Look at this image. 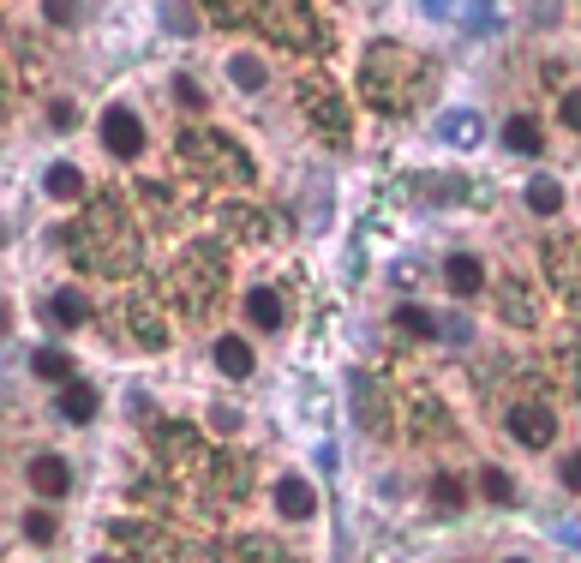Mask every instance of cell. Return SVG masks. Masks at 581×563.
<instances>
[{"mask_svg": "<svg viewBox=\"0 0 581 563\" xmlns=\"http://www.w3.org/2000/svg\"><path fill=\"white\" fill-rule=\"evenodd\" d=\"M396 324H402L408 336H420V342H426V336H438V318H432V312H420V306H402V312H396Z\"/></svg>", "mask_w": 581, "mask_h": 563, "instance_id": "17", "label": "cell"}, {"mask_svg": "<svg viewBox=\"0 0 581 563\" xmlns=\"http://www.w3.org/2000/svg\"><path fill=\"white\" fill-rule=\"evenodd\" d=\"M246 318H252L258 330H276V324H282V294H276V288H252V294H246Z\"/></svg>", "mask_w": 581, "mask_h": 563, "instance_id": "8", "label": "cell"}, {"mask_svg": "<svg viewBox=\"0 0 581 563\" xmlns=\"http://www.w3.org/2000/svg\"><path fill=\"white\" fill-rule=\"evenodd\" d=\"M96 563H114V558H96Z\"/></svg>", "mask_w": 581, "mask_h": 563, "instance_id": "25", "label": "cell"}, {"mask_svg": "<svg viewBox=\"0 0 581 563\" xmlns=\"http://www.w3.org/2000/svg\"><path fill=\"white\" fill-rule=\"evenodd\" d=\"M54 324H66V330H78L84 318H90V306H84V294L78 288H60V294H48V306H42Z\"/></svg>", "mask_w": 581, "mask_h": 563, "instance_id": "7", "label": "cell"}, {"mask_svg": "<svg viewBox=\"0 0 581 563\" xmlns=\"http://www.w3.org/2000/svg\"><path fill=\"white\" fill-rule=\"evenodd\" d=\"M480 492H486L492 504H510V498H516V480H510L504 468H486V474H480Z\"/></svg>", "mask_w": 581, "mask_h": 563, "instance_id": "18", "label": "cell"}, {"mask_svg": "<svg viewBox=\"0 0 581 563\" xmlns=\"http://www.w3.org/2000/svg\"><path fill=\"white\" fill-rule=\"evenodd\" d=\"M510 432H516V444H528V450H540V444H552V432H558V420H552V408H540V402H522V408L510 414Z\"/></svg>", "mask_w": 581, "mask_h": 563, "instance_id": "3", "label": "cell"}, {"mask_svg": "<svg viewBox=\"0 0 581 563\" xmlns=\"http://www.w3.org/2000/svg\"><path fill=\"white\" fill-rule=\"evenodd\" d=\"M30 372L48 378V384H66V378H72V360H66L60 348H36V354H30Z\"/></svg>", "mask_w": 581, "mask_h": 563, "instance_id": "11", "label": "cell"}, {"mask_svg": "<svg viewBox=\"0 0 581 563\" xmlns=\"http://www.w3.org/2000/svg\"><path fill=\"white\" fill-rule=\"evenodd\" d=\"M24 534H30L36 546H48V540H54V510H30V516H24Z\"/></svg>", "mask_w": 581, "mask_h": 563, "instance_id": "19", "label": "cell"}, {"mask_svg": "<svg viewBox=\"0 0 581 563\" xmlns=\"http://www.w3.org/2000/svg\"><path fill=\"white\" fill-rule=\"evenodd\" d=\"M474 126H480L474 114H450V120H444V132H450V144H474Z\"/></svg>", "mask_w": 581, "mask_h": 563, "instance_id": "20", "label": "cell"}, {"mask_svg": "<svg viewBox=\"0 0 581 563\" xmlns=\"http://www.w3.org/2000/svg\"><path fill=\"white\" fill-rule=\"evenodd\" d=\"M60 414H66L72 426H84V420L96 414V390H90V384H66V396H60Z\"/></svg>", "mask_w": 581, "mask_h": 563, "instance_id": "12", "label": "cell"}, {"mask_svg": "<svg viewBox=\"0 0 581 563\" xmlns=\"http://www.w3.org/2000/svg\"><path fill=\"white\" fill-rule=\"evenodd\" d=\"M564 486H570V492H581V456H570V462H564Z\"/></svg>", "mask_w": 581, "mask_h": 563, "instance_id": "24", "label": "cell"}, {"mask_svg": "<svg viewBox=\"0 0 581 563\" xmlns=\"http://www.w3.org/2000/svg\"><path fill=\"white\" fill-rule=\"evenodd\" d=\"M30 486H36L42 498H60V492L72 486V468H66L60 456H36V462H30Z\"/></svg>", "mask_w": 581, "mask_h": 563, "instance_id": "6", "label": "cell"}, {"mask_svg": "<svg viewBox=\"0 0 581 563\" xmlns=\"http://www.w3.org/2000/svg\"><path fill=\"white\" fill-rule=\"evenodd\" d=\"M510 563H522V558H510Z\"/></svg>", "mask_w": 581, "mask_h": 563, "instance_id": "26", "label": "cell"}, {"mask_svg": "<svg viewBox=\"0 0 581 563\" xmlns=\"http://www.w3.org/2000/svg\"><path fill=\"white\" fill-rule=\"evenodd\" d=\"M558 114H564V126H576L581 132V90H570V96L558 102Z\"/></svg>", "mask_w": 581, "mask_h": 563, "instance_id": "23", "label": "cell"}, {"mask_svg": "<svg viewBox=\"0 0 581 563\" xmlns=\"http://www.w3.org/2000/svg\"><path fill=\"white\" fill-rule=\"evenodd\" d=\"M444 282H450V294H456V300H474V294L486 288V264H480V258H468V252H456V258L444 264Z\"/></svg>", "mask_w": 581, "mask_h": 563, "instance_id": "4", "label": "cell"}, {"mask_svg": "<svg viewBox=\"0 0 581 563\" xmlns=\"http://www.w3.org/2000/svg\"><path fill=\"white\" fill-rule=\"evenodd\" d=\"M504 144H510L516 156H540V144H546V138H540V126H534V114H516V120L504 126Z\"/></svg>", "mask_w": 581, "mask_h": 563, "instance_id": "9", "label": "cell"}, {"mask_svg": "<svg viewBox=\"0 0 581 563\" xmlns=\"http://www.w3.org/2000/svg\"><path fill=\"white\" fill-rule=\"evenodd\" d=\"M276 510H282L288 522H306V516L318 510V492H312L306 480H294V474H288V480L276 486Z\"/></svg>", "mask_w": 581, "mask_h": 563, "instance_id": "5", "label": "cell"}, {"mask_svg": "<svg viewBox=\"0 0 581 563\" xmlns=\"http://www.w3.org/2000/svg\"><path fill=\"white\" fill-rule=\"evenodd\" d=\"M102 144H108L120 162H138V156H144V126H138V114H132V108H108V114H102Z\"/></svg>", "mask_w": 581, "mask_h": 563, "instance_id": "2", "label": "cell"}, {"mask_svg": "<svg viewBox=\"0 0 581 563\" xmlns=\"http://www.w3.org/2000/svg\"><path fill=\"white\" fill-rule=\"evenodd\" d=\"M432 504H438V516H462V480L456 474H438L432 480Z\"/></svg>", "mask_w": 581, "mask_h": 563, "instance_id": "16", "label": "cell"}, {"mask_svg": "<svg viewBox=\"0 0 581 563\" xmlns=\"http://www.w3.org/2000/svg\"><path fill=\"white\" fill-rule=\"evenodd\" d=\"M42 12H48V24H84V18H90L84 6H54V0H48Z\"/></svg>", "mask_w": 581, "mask_h": 563, "instance_id": "21", "label": "cell"}, {"mask_svg": "<svg viewBox=\"0 0 581 563\" xmlns=\"http://www.w3.org/2000/svg\"><path fill=\"white\" fill-rule=\"evenodd\" d=\"M528 210L558 216V210H564V186H558V180H534V186H528Z\"/></svg>", "mask_w": 581, "mask_h": 563, "instance_id": "15", "label": "cell"}, {"mask_svg": "<svg viewBox=\"0 0 581 563\" xmlns=\"http://www.w3.org/2000/svg\"><path fill=\"white\" fill-rule=\"evenodd\" d=\"M420 60L408 54V48H372L366 54V90H372V102L378 108H390V114H402V108H414L420 102V90H408L402 84V72H414Z\"/></svg>", "mask_w": 581, "mask_h": 563, "instance_id": "1", "label": "cell"}, {"mask_svg": "<svg viewBox=\"0 0 581 563\" xmlns=\"http://www.w3.org/2000/svg\"><path fill=\"white\" fill-rule=\"evenodd\" d=\"M228 78H234L240 90H264V84H270V78H264V60H258V54H234V60H228Z\"/></svg>", "mask_w": 581, "mask_h": 563, "instance_id": "13", "label": "cell"}, {"mask_svg": "<svg viewBox=\"0 0 581 563\" xmlns=\"http://www.w3.org/2000/svg\"><path fill=\"white\" fill-rule=\"evenodd\" d=\"M216 366H222L228 378H246V372H252V348H246L240 336H222V342H216Z\"/></svg>", "mask_w": 581, "mask_h": 563, "instance_id": "10", "label": "cell"}, {"mask_svg": "<svg viewBox=\"0 0 581 563\" xmlns=\"http://www.w3.org/2000/svg\"><path fill=\"white\" fill-rule=\"evenodd\" d=\"M174 96H180V108H204V90L192 78H174Z\"/></svg>", "mask_w": 581, "mask_h": 563, "instance_id": "22", "label": "cell"}, {"mask_svg": "<svg viewBox=\"0 0 581 563\" xmlns=\"http://www.w3.org/2000/svg\"><path fill=\"white\" fill-rule=\"evenodd\" d=\"M42 186H48V198H78V192H84V174H78L72 162H54Z\"/></svg>", "mask_w": 581, "mask_h": 563, "instance_id": "14", "label": "cell"}]
</instances>
